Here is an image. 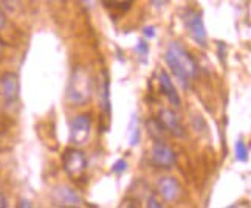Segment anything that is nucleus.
<instances>
[{"mask_svg": "<svg viewBox=\"0 0 251 208\" xmlns=\"http://www.w3.org/2000/svg\"><path fill=\"white\" fill-rule=\"evenodd\" d=\"M165 61L171 69L172 75L177 78L183 89H189V81L197 75V64L189 52L180 42L174 41L168 45L165 53Z\"/></svg>", "mask_w": 251, "mask_h": 208, "instance_id": "f257e3e1", "label": "nucleus"}, {"mask_svg": "<svg viewBox=\"0 0 251 208\" xmlns=\"http://www.w3.org/2000/svg\"><path fill=\"white\" fill-rule=\"evenodd\" d=\"M93 93V81L85 69L76 67L72 75L69 84H67V100L75 106H84L89 103Z\"/></svg>", "mask_w": 251, "mask_h": 208, "instance_id": "f03ea898", "label": "nucleus"}, {"mask_svg": "<svg viewBox=\"0 0 251 208\" xmlns=\"http://www.w3.org/2000/svg\"><path fill=\"white\" fill-rule=\"evenodd\" d=\"M62 166L65 174L73 181H79L82 179L85 169H87V158L85 154L78 148L67 149L62 156Z\"/></svg>", "mask_w": 251, "mask_h": 208, "instance_id": "7ed1b4c3", "label": "nucleus"}, {"mask_svg": "<svg viewBox=\"0 0 251 208\" xmlns=\"http://www.w3.org/2000/svg\"><path fill=\"white\" fill-rule=\"evenodd\" d=\"M183 22H185L186 30L196 44H199L200 47L208 45V34L205 30V24H203V19H201V14L199 11L188 8L185 14H183Z\"/></svg>", "mask_w": 251, "mask_h": 208, "instance_id": "20e7f679", "label": "nucleus"}, {"mask_svg": "<svg viewBox=\"0 0 251 208\" xmlns=\"http://www.w3.org/2000/svg\"><path fill=\"white\" fill-rule=\"evenodd\" d=\"M92 132V120L89 115L81 113L70 121V141L75 146H82L89 141Z\"/></svg>", "mask_w": 251, "mask_h": 208, "instance_id": "39448f33", "label": "nucleus"}, {"mask_svg": "<svg viewBox=\"0 0 251 208\" xmlns=\"http://www.w3.org/2000/svg\"><path fill=\"white\" fill-rule=\"evenodd\" d=\"M21 95V84L19 77L13 72H6L0 77V97L6 106H14Z\"/></svg>", "mask_w": 251, "mask_h": 208, "instance_id": "423d86ee", "label": "nucleus"}, {"mask_svg": "<svg viewBox=\"0 0 251 208\" xmlns=\"http://www.w3.org/2000/svg\"><path fill=\"white\" fill-rule=\"evenodd\" d=\"M151 162L153 166L169 169L176 163V154L174 151L165 145L163 141H153L152 149H151Z\"/></svg>", "mask_w": 251, "mask_h": 208, "instance_id": "0eeeda50", "label": "nucleus"}, {"mask_svg": "<svg viewBox=\"0 0 251 208\" xmlns=\"http://www.w3.org/2000/svg\"><path fill=\"white\" fill-rule=\"evenodd\" d=\"M157 190L158 194L165 199L166 202H174L178 199V196L181 193V186L178 183V181L176 177H160L158 182H157Z\"/></svg>", "mask_w": 251, "mask_h": 208, "instance_id": "6e6552de", "label": "nucleus"}, {"mask_svg": "<svg viewBox=\"0 0 251 208\" xmlns=\"http://www.w3.org/2000/svg\"><path fill=\"white\" fill-rule=\"evenodd\" d=\"M53 196H54L56 205H61V207H79V205H82L81 196L75 190H72L70 186H65V185L56 186L54 191H53Z\"/></svg>", "mask_w": 251, "mask_h": 208, "instance_id": "1a4fd4ad", "label": "nucleus"}, {"mask_svg": "<svg viewBox=\"0 0 251 208\" xmlns=\"http://www.w3.org/2000/svg\"><path fill=\"white\" fill-rule=\"evenodd\" d=\"M160 121L163 123V126L166 128V130H169L174 137L181 138L185 137V129H183V125L180 123L178 115L171 109H161L160 110Z\"/></svg>", "mask_w": 251, "mask_h": 208, "instance_id": "9d476101", "label": "nucleus"}, {"mask_svg": "<svg viewBox=\"0 0 251 208\" xmlns=\"http://www.w3.org/2000/svg\"><path fill=\"white\" fill-rule=\"evenodd\" d=\"M158 82H160V90H161L163 95L169 100L171 104H174L176 107H180L181 101L178 97V92L176 90V87H174V82H172L171 77L165 70H161L158 73Z\"/></svg>", "mask_w": 251, "mask_h": 208, "instance_id": "9b49d317", "label": "nucleus"}, {"mask_svg": "<svg viewBox=\"0 0 251 208\" xmlns=\"http://www.w3.org/2000/svg\"><path fill=\"white\" fill-rule=\"evenodd\" d=\"M146 126H148V132L149 135L155 140V141H161L163 140V135H165V130L166 128L163 126V123L160 121V118H151L146 121Z\"/></svg>", "mask_w": 251, "mask_h": 208, "instance_id": "f8f14e48", "label": "nucleus"}, {"mask_svg": "<svg viewBox=\"0 0 251 208\" xmlns=\"http://www.w3.org/2000/svg\"><path fill=\"white\" fill-rule=\"evenodd\" d=\"M140 143V126H138V117L137 113H133L130 118V125H129V145L130 146H137Z\"/></svg>", "mask_w": 251, "mask_h": 208, "instance_id": "ddd939ff", "label": "nucleus"}, {"mask_svg": "<svg viewBox=\"0 0 251 208\" xmlns=\"http://www.w3.org/2000/svg\"><path fill=\"white\" fill-rule=\"evenodd\" d=\"M102 106L105 112H110V81L105 73H104V84H102Z\"/></svg>", "mask_w": 251, "mask_h": 208, "instance_id": "4468645a", "label": "nucleus"}, {"mask_svg": "<svg viewBox=\"0 0 251 208\" xmlns=\"http://www.w3.org/2000/svg\"><path fill=\"white\" fill-rule=\"evenodd\" d=\"M234 153H236V158L239 162H247L248 160V148L244 143L242 140H237L234 145Z\"/></svg>", "mask_w": 251, "mask_h": 208, "instance_id": "2eb2a0df", "label": "nucleus"}, {"mask_svg": "<svg viewBox=\"0 0 251 208\" xmlns=\"http://www.w3.org/2000/svg\"><path fill=\"white\" fill-rule=\"evenodd\" d=\"M132 3V0H104V5L112 9H120V11H126Z\"/></svg>", "mask_w": 251, "mask_h": 208, "instance_id": "dca6fc26", "label": "nucleus"}, {"mask_svg": "<svg viewBox=\"0 0 251 208\" xmlns=\"http://www.w3.org/2000/svg\"><path fill=\"white\" fill-rule=\"evenodd\" d=\"M135 50H137V53L140 54L141 61H144V62H146L148 53H149V45H148V42L144 41V39H141V41H140V42L137 44V47H135Z\"/></svg>", "mask_w": 251, "mask_h": 208, "instance_id": "f3484780", "label": "nucleus"}, {"mask_svg": "<svg viewBox=\"0 0 251 208\" xmlns=\"http://www.w3.org/2000/svg\"><path fill=\"white\" fill-rule=\"evenodd\" d=\"M126 169H127V162H126L124 158H120V160H117V162L113 163V168H112V171L115 173V174H123Z\"/></svg>", "mask_w": 251, "mask_h": 208, "instance_id": "a211bd4d", "label": "nucleus"}, {"mask_svg": "<svg viewBox=\"0 0 251 208\" xmlns=\"http://www.w3.org/2000/svg\"><path fill=\"white\" fill-rule=\"evenodd\" d=\"M143 34L146 37H149V39H153V37H155V28H153V26H144L143 28Z\"/></svg>", "mask_w": 251, "mask_h": 208, "instance_id": "6ab92c4d", "label": "nucleus"}, {"mask_svg": "<svg viewBox=\"0 0 251 208\" xmlns=\"http://www.w3.org/2000/svg\"><path fill=\"white\" fill-rule=\"evenodd\" d=\"M148 207H151V208H161L163 205L155 199V196H151L149 199H148Z\"/></svg>", "mask_w": 251, "mask_h": 208, "instance_id": "aec40b11", "label": "nucleus"}, {"mask_svg": "<svg viewBox=\"0 0 251 208\" xmlns=\"http://www.w3.org/2000/svg\"><path fill=\"white\" fill-rule=\"evenodd\" d=\"M5 25H6V17H5L2 9H0V30H3Z\"/></svg>", "mask_w": 251, "mask_h": 208, "instance_id": "412c9836", "label": "nucleus"}, {"mask_svg": "<svg viewBox=\"0 0 251 208\" xmlns=\"http://www.w3.org/2000/svg\"><path fill=\"white\" fill-rule=\"evenodd\" d=\"M166 2H168V0H152V5L155 6V8H161Z\"/></svg>", "mask_w": 251, "mask_h": 208, "instance_id": "4be33fe9", "label": "nucleus"}, {"mask_svg": "<svg viewBox=\"0 0 251 208\" xmlns=\"http://www.w3.org/2000/svg\"><path fill=\"white\" fill-rule=\"evenodd\" d=\"M95 2H96V0H82V3L85 5V8H93V5H95Z\"/></svg>", "mask_w": 251, "mask_h": 208, "instance_id": "5701e85b", "label": "nucleus"}, {"mask_svg": "<svg viewBox=\"0 0 251 208\" xmlns=\"http://www.w3.org/2000/svg\"><path fill=\"white\" fill-rule=\"evenodd\" d=\"M6 207V199L3 197V194H0V208H3Z\"/></svg>", "mask_w": 251, "mask_h": 208, "instance_id": "b1692460", "label": "nucleus"}, {"mask_svg": "<svg viewBox=\"0 0 251 208\" xmlns=\"http://www.w3.org/2000/svg\"><path fill=\"white\" fill-rule=\"evenodd\" d=\"M3 50H5V44H3L2 39H0V58L3 56Z\"/></svg>", "mask_w": 251, "mask_h": 208, "instance_id": "393cba45", "label": "nucleus"}, {"mask_svg": "<svg viewBox=\"0 0 251 208\" xmlns=\"http://www.w3.org/2000/svg\"><path fill=\"white\" fill-rule=\"evenodd\" d=\"M21 207H31V204H30V202H26V201H24V202L21 204Z\"/></svg>", "mask_w": 251, "mask_h": 208, "instance_id": "a878e982", "label": "nucleus"}]
</instances>
